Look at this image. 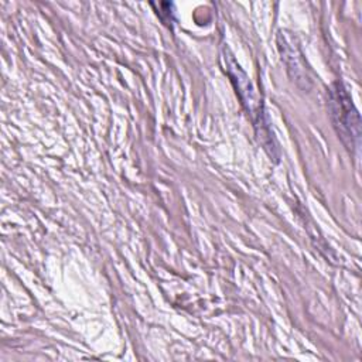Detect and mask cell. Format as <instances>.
<instances>
[{
	"mask_svg": "<svg viewBox=\"0 0 362 362\" xmlns=\"http://www.w3.org/2000/svg\"><path fill=\"white\" fill-rule=\"evenodd\" d=\"M222 58L225 61L226 74L230 78V82L233 83L243 107L246 109L247 115L250 116V119L253 122V126L256 129L259 140L262 141L264 148L269 151V154L273 156V148H276L274 143H273V136H272L269 124L266 122L263 105H262L259 96L256 95V90H255L252 82L249 81L247 75L242 71V68L236 64L233 55L229 52V49L226 47H223Z\"/></svg>",
	"mask_w": 362,
	"mask_h": 362,
	"instance_id": "1",
	"label": "cell"
},
{
	"mask_svg": "<svg viewBox=\"0 0 362 362\" xmlns=\"http://www.w3.org/2000/svg\"><path fill=\"white\" fill-rule=\"evenodd\" d=\"M328 95L331 120L339 139L348 150H358L361 139V120L346 88L341 82H335Z\"/></svg>",
	"mask_w": 362,
	"mask_h": 362,
	"instance_id": "2",
	"label": "cell"
},
{
	"mask_svg": "<svg viewBox=\"0 0 362 362\" xmlns=\"http://www.w3.org/2000/svg\"><path fill=\"white\" fill-rule=\"evenodd\" d=\"M279 48L281 51V55L288 66V69H296L293 78L296 79H303V81H307V75H305V68L303 66V64H300L301 61V57L296 58V47H293L291 44V40L287 37V35H283L281 33L279 34Z\"/></svg>",
	"mask_w": 362,
	"mask_h": 362,
	"instance_id": "3",
	"label": "cell"
}]
</instances>
